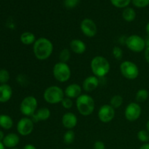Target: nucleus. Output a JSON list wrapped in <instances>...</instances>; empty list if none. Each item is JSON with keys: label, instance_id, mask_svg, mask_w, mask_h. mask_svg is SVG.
Segmentation results:
<instances>
[{"label": "nucleus", "instance_id": "1", "mask_svg": "<svg viewBox=\"0 0 149 149\" xmlns=\"http://www.w3.org/2000/svg\"><path fill=\"white\" fill-rule=\"evenodd\" d=\"M33 54L39 61L48 59L53 52V45L52 42L45 37L36 39L33 47Z\"/></svg>", "mask_w": 149, "mask_h": 149}, {"label": "nucleus", "instance_id": "2", "mask_svg": "<svg viewBox=\"0 0 149 149\" xmlns=\"http://www.w3.org/2000/svg\"><path fill=\"white\" fill-rule=\"evenodd\" d=\"M92 72L97 78H102L107 75L110 71V63L106 58L103 56H95L90 63Z\"/></svg>", "mask_w": 149, "mask_h": 149}, {"label": "nucleus", "instance_id": "3", "mask_svg": "<svg viewBox=\"0 0 149 149\" xmlns=\"http://www.w3.org/2000/svg\"><path fill=\"white\" fill-rule=\"evenodd\" d=\"M76 104L77 110L82 116H90L94 111L95 100L89 95H81L77 98Z\"/></svg>", "mask_w": 149, "mask_h": 149}, {"label": "nucleus", "instance_id": "4", "mask_svg": "<svg viewBox=\"0 0 149 149\" xmlns=\"http://www.w3.org/2000/svg\"><path fill=\"white\" fill-rule=\"evenodd\" d=\"M64 93L63 90L58 86H49L44 92L43 97L45 101L50 104H57L61 103L63 100Z\"/></svg>", "mask_w": 149, "mask_h": 149}, {"label": "nucleus", "instance_id": "5", "mask_svg": "<svg viewBox=\"0 0 149 149\" xmlns=\"http://www.w3.org/2000/svg\"><path fill=\"white\" fill-rule=\"evenodd\" d=\"M52 73L55 79L60 82H65L71 78V68L66 63H57L54 65Z\"/></svg>", "mask_w": 149, "mask_h": 149}, {"label": "nucleus", "instance_id": "6", "mask_svg": "<svg viewBox=\"0 0 149 149\" xmlns=\"http://www.w3.org/2000/svg\"><path fill=\"white\" fill-rule=\"evenodd\" d=\"M119 68L122 76L127 79H135L139 76V68L138 65L132 61H124L121 63Z\"/></svg>", "mask_w": 149, "mask_h": 149}, {"label": "nucleus", "instance_id": "7", "mask_svg": "<svg viewBox=\"0 0 149 149\" xmlns=\"http://www.w3.org/2000/svg\"><path fill=\"white\" fill-rule=\"evenodd\" d=\"M125 45L128 49L134 52H141L146 48L145 39L136 34L128 36L126 39Z\"/></svg>", "mask_w": 149, "mask_h": 149}, {"label": "nucleus", "instance_id": "8", "mask_svg": "<svg viewBox=\"0 0 149 149\" xmlns=\"http://www.w3.org/2000/svg\"><path fill=\"white\" fill-rule=\"evenodd\" d=\"M38 106L37 100L33 96H27L22 100L20 110L23 115L31 116L36 112Z\"/></svg>", "mask_w": 149, "mask_h": 149}, {"label": "nucleus", "instance_id": "9", "mask_svg": "<svg viewBox=\"0 0 149 149\" xmlns=\"http://www.w3.org/2000/svg\"><path fill=\"white\" fill-rule=\"evenodd\" d=\"M34 123L31 118L24 117L20 119L17 125V130L23 136L29 135L33 132Z\"/></svg>", "mask_w": 149, "mask_h": 149}, {"label": "nucleus", "instance_id": "10", "mask_svg": "<svg viewBox=\"0 0 149 149\" xmlns=\"http://www.w3.org/2000/svg\"><path fill=\"white\" fill-rule=\"evenodd\" d=\"M141 107L136 103H130L125 109V116L130 122H135L140 118L141 115Z\"/></svg>", "mask_w": 149, "mask_h": 149}, {"label": "nucleus", "instance_id": "11", "mask_svg": "<svg viewBox=\"0 0 149 149\" xmlns=\"http://www.w3.org/2000/svg\"><path fill=\"white\" fill-rule=\"evenodd\" d=\"M115 116V109L111 105H103L98 111V118L103 123L111 122Z\"/></svg>", "mask_w": 149, "mask_h": 149}, {"label": "nucleus", "instance_id": "12", "mask_svg": "<svg viewBox=\"0 0 149 149\" xmlns=\"http://www.w3.org/2000/svg\"><path fill=\"white\" fill-rule=\"evenodd\" d=\"M80 29L82 33L87 37H93L97 32V26L95 22L89 18H85L81 21Z\"/></svg>", "mask_w": 149, "mask_h": 149}, {"label": "nucleus", "instance_id": "13", "mask_svg": "<svg viewBox=\"0 0 149 149\" xmlns=\"http://www.w3.org/2000/svg\"><path fill=\"white\" fill-rule=\"evenodd\" d=\"M78 119L77 116L71 112L65 113L62 117V124L66 129L72 130L77 126Z\"/></svg>", "mask_w": 149, "mask_h": 149}, {"label": "nucleus", "instance_id": "14", "mask_svg": "<svg viewBox=\"0 0 149 149\" xmlns=\"http://www.w3.org/2000/svg\"><path fill=\"white\" fill-rule=\"evenodd\" d=\"M99 84L98 78L95 76H90L87 77L83 81V88L86 92H93L95 90Z\"/></svg>", "mask_w": 149, "mask_h": 149}, {"label": "nucleus", "instance_id": "15", "mask_svg": "<svg viewBox=\"0 0 149 149\" xmlns=\"http://www.w3.org/2000/svg\"><path fill=\"white\" fill-rule=\"evenodd\" d=\"M64 93L67 97H69L71 99L77 98L81 95V88L79 84H71L65 88Z\"/></svg>", "mask_w": 149, "mask_h": 149}, {"label": "nucleus", "instance_id": "16", "mask_svg": "<svg viewBox=\"0 0 149 149\" xmlns=\"http://www.w3.org/2000/svg\"><path fill=\"white\" fill-rule=\"evenodd\" d=\"M50 114L51 112L49 109H47V108H41L36 112V113L32 115L31 119H32L33 123H35V122H37L39 121L47 120L49 118Z\"/></svg>", "mask_w": 149, "mask_h": 149}, {"label": "nucleus", "instance_id": "17", "mask_svg": "<svg viewBox=\"0 0 149 149\" xmlns=\"http://www.w3.org/2000/svg\"><path fill=\"white\" fill-rule=\"evenodd\" d=\"M13 95L11 87L7 84L0 85V103H6L10 100Z\"/></svg>", "mask_w": 149, "mask_h": 149}, {"label": "nucleus", "instance_id": "18", "mask_svg": "<svg viewBox=\"0 0 149 149\" xmlns=\"http://www.w3.org/2000/svg\"><path fill=\"white\" fill-rule=\"evenodd\" d=\"M70 47L71 49L76 54L81 55L86 51L87 47L84 42L78 39H73L70 43Z\"/></svg>", "mask_w": 149, "mask_h": 149}, {"label": "nucleus", "instance_id": "19", "mask_svg": "<svg viewBox=\"0 0 149 149\" xmlns=\"http://www.w3.org/2000/svg\"><path fill=\"white\" fill-rule=\"evenodd\" d=\"M19 141H20V138L17 134L10 133L4 137L2 143L4 146L13 148L19 143Z\"/></svg>", "mask_w": 149, "mask_h": 149}, {"label": "nucleus", "instance_id": "20", "mask_svg": "<svg viewBox=\"0 0 149 149\" xmlns=\"http://www.w3.org/2000/svg\"><path fill=\"white\" fill-rule=\"evenodd\" d=\"M20 42L26 45H31V44H34L36 42V37L35 35L33 33L29 31L23 32L21 35H20Z\"/></svg>", "mask_w": 149, "mask_h": 149}, {"label": "nucleus", "instance_id": "21", "mask_svg": "<svg viewBox=\"0 0 149 149\" xmlns=\"http://www.w3.org/2000/svg\"><path fill=\"white\" fill-rule=\"evenodd\" d=\"M13 125V121L10 116L6 114L0 115V126L4 130L11 129Z\"/></svg>", "mask_w": 149, "mask_h": 149}, {"label": "nucleus", "instance_id": "22", "mask_svg": "<svg viewBox=\"0 0 149 149\" xmlns=\"http://www.w3.org/2000/svg\"><path fill=\"white\" fill-rule=\"evenodd\" d=\"M122 17H123L124 20H126V21L132 22L135 19L136 13L132 8L127 7V8H125L124 10L123 13H122Z\"/></svg>", "mask_w": 149, "mask_h": 149}, {"label": "nucleus", "instance_id": "23", "mask_svg": "<svg viewBox=\"0 0 149 149\" xmlns=\"http://www.w3.org/2000/svg\"><path fill=\"white\" fill-rule=\"evenodd\" d=\"M148 96L149 93L148 90H145V89H141V90L137 92L135 98H136V100L138 102L143 103V102H145L148 99Z\"/></svg>", "mask_w": 149, "mask_h": 149}, {"label": "nucleus", "instance_id": "24", "mask_svg": "<svg viewBox=\"0 0 149 149\" xmlns=\"http://www.w3.org/2000/svg\"><path fill=\"white\" fill-rule=\"evenodd\" d=\"M123 103V97L119 95L113 96L110 100V105L113 109H118Z\"/></svg>", "mask_w": 149, "mask_h": 149}, {"label": "nucleus", "instance_id": "25", "mask_svg": "<svg viewBox=\"0 0 149 149\" xmlns=\"http://www.w3.org/2000/svg\"><path fill=\"white\" fill-rule=\"evenodd\" d=\"M75 138V133L72 130H68L63 135V141L65 144L69 145L71 144Z\"/></svg>", "mask_w": 149, "mask_h": 149}, {"label": "nucleus", "instance_id": "26", "mask_svg": "<svg viewBox=\"0 0 149 149\" xmlns=\"http://www.w3.org/2000/svg\"><path fill=\"white\" fill-rule=\"evenodd\" d=\"M60 61L61 62L63 63H67L70 60L71 58V52H70L69 49H63L61 51L59 55Z\"/></svg>", "mask_w": 149, "mask_h": 149}, {"label": "nucleus", "instance_id": "27", "mask_svg": "<svg viewBox=\"0 0 149 149\" xmlns=\"http://www.w3.org/2000/svg\"><path fill=\"white\" fill-rule=\"evenodd\" d=\"M131 0H111L112 4L118 8H124L129 5Z\"/></svg>", "mask_w": 149, "mask_h": 149}, {"label": "nucleus", "instance_id": "28", "mask_svg": "<svg viewBox=\"0 0 149 149\" xmlns=\"http://www.w3.org/2000/svg\"><path fill=\"white\" fill-rule=\"evenodd\" d=\"M138 139L141 142L147 143L149 141V132L147 130H141L138 132Z\"/></svg>", "mask_w": 149, "mask_h": 149}, {"label": "nucleus", "instance_id": "29", "mask_svg": "<svg viewBox=\"0 0 149 149\" xmlns=\"http://www.w3.org/2000/svg\"><path fill=\"white\" fill-rule=\"evenodd\" d=\"M10 79V73L6 69L0 70V83L4 84Z\"/></svg>", "mask_w": 149, "mask_h": 149}, {"label": "nucleus", "instance_id": "30", "mask_svg": "<svg viewBox=\"0 0 149 149\" xmlns=\"http://www.w3.org/2000/svg\"><path fill=\"white\" fill-rule=\"evenodd\" d=\"M113 57L116 60H121L122 59V56H123V51L119 47H114L113 48V51H112Z\"/></svg>", "mask_w": 149, "mask_h": 149}, {"label": "nucleus", "instance_id": "31", "mask_svg": "<svg viewBox=\"0 0 149 149\" xmlns=\"http://www.w3.org/2000/svg\"><path fill=\"white\" fill-rule=\"evenodd\" d=\"M132 4L137 7L143 8L149 4V0H132Z\"/></svg>", "mask_w": 149, "mask_h": 149}, {"label": "nucleus", "instance_id": "32", "mask_svg": "<svg viewBox=\"0 0 149 149\" xmlns=\"http://www.w3.org/2000/svg\"><path fill=\"white\" fill-rule=\"evenodd\" d=\"M79 0H65L64 5L67 9H73L78 5Z\"/></svg>", "mask_w": 149, "mask_h": 149}, {"label": "nucleus", "instance_id": "33", "mask_svg": "<svg viewBox=\"0 0 149 149\" xmlns=\"http://www.w3.org/2000/svg\"><path fill=\"white\" fill-rule=\"evenodd\" d=\"M61 104H62L63 108H65L66 109H69L73 106V101L71 98L66 97H64L63 100L61 102Z\"/></svg>", "mask_w": 149, "mask_h": 149}, {"label": "nucleus", "instance_id": "34", "mask_svg": "<svg viewBox=\"0 0 149 149\" xmlns=\"http://www.w3.org/2000/svg\"><path fill=\"white\" fill-rule=\"evenodd\" d=\"M94 149H106L104 143L100 141H96L94 144Z\"/></svg>", "mask_w": 149, "mask_h": 149}, {"label": "nucleus", "instance_id": "35", "mask_svg": "<svg viewBox=\"0 0 149 149\" xmlns=\"http://www.w3.org/2000/svg\"><path fill=\"white\" fill-rule=\"evenodd\" d=\"M145 58L146 61L149 64V47H147L145 49Z\"/></svg>", "mask_w": 149, "mask_h": 149}, {"label": "nucleus", "instance_id": "36", "mask_svg": "<svg viewBox=\"0 0 149 149\" xmlns=\"http://www.w3.org/2000/svg\"><path fill=\"white\" fill-rule=\"evenodd\" d=\"M23 149H36V147L34 146H33L32 144H27L24 146Z\"/></svg>", "mask_w": 149, "mask_h": 149}, {"label": "nucleus", "instance_id": "37", "mask_svg": "<svg viewBox=\"0 0 149 149\" xmlns=\"http://www.w3.org/2000/svg\"><path fill=\"white\" fill-rule=\"evenodd\" d=\"M139 149H149V143H145Z\"/></svg>", "mask_w": 149, "mask_h": 149}, {"label": "nucleus", "instance_id": "38", "mask_svg": "<svg viewBox=\"0 0 149 149\" xmlns=\"http://www.w3.org/2000/svg\"><path fill=\"white\" fill-rule=\"evenodd\" d=\"M4 132H2V131H1L0 130V141H3V140H4Z\"/></svg>", "mask_w": 149, "mask_h": 149}, {"label": "nucleus", "instance_id": "39", "mask_svg": "<svg viewBox=\"0 0 149 149\" xmlns=\"http://www.w3.org/2000/svg\"><path fill=\"white\" fill-rule=\"evenodd\" d=\"M146 33H147V34L148 35V36H149V22L148 23H147V25H146Z\"/></svg>", "mask_w": 149, "mask_h": 149}, {"label": "nucleus", "instance_id": "40", "mask_svg": "<svg viewBox=\"0 0 149 149\" xmlns=\"http://www.w3.org/2000/svg\"><path fill=\"white\" fill-rule=\"evenodd\" d=\"M0 149H4V144H3V143L1 142V141H0Z\"/></svg>", "mask_w": 149, "mask_h": 149}, {"label": "nucleus", "instance_id": "41", "mask_svg": "<svg viewBox=\"0 0 149 149\" xmlns=\"http://www.w3.org/2000/svg\"><path fill=\"white\" fill-rule=\"evenodd\" d=\"M146 47H149V37L147 38L146 40Z\"/></svg>", "mask_w": 149, "mask_h": 149}, {"label": "nucleus", "instance_id": "42", "mask_svg": "<svg viewBox=\"0 0 149 149\" xmlns=\"http://www.w3.org/2000/svg\"><path fill=\"white\" fill-rule=\"evenodd\" d=\"M146 129H147V131L149 132V120L147 122V124H146Z\"/></svg>", "mask_w": 149, "mask_h": 149}, {"label": "nucleus", "instance_id": "43", "mask_svg": "<svg viewBox=\"0 0 149 149\" xmlns=\"http://www.w3.org/2000/svg\"><path fill=\"white\" fill-rule=\"evenodd\" d=\"M12 149H19V148H12Z\"/></svg>", "mask_w": 149, "mask_h": 149}, {"label": "nucleus", "instance_id": "44", "mask_svg": "<svg viewBox=\"0 0 149 149\" xmlns=\"http://www.w3.org/2000/svg\"><path fill=\"white\" fill-rule=\"evenodd\" d=\"M66 149H71V148H66Z\"/></svg>", "mask_w": 149, "mask_h": 149}]
</instances>
